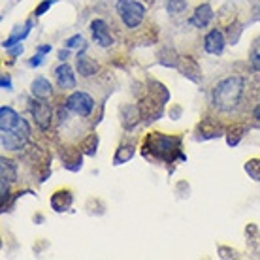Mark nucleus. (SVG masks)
<instances>
[{
  "label": "nucleus",
  "instance_id": "obj_1",
  "mask_svg": "<svg viewBox=\"0 0 260 260\" xmlns=\"http://www.w3.org/2000/svg\"><path fill=\"white\" fill-rule=\"evenodd\" d=\"M244 91H245V81L244 77L240 76H232L227 77L223 81H219L213 91H211V104L213 108L219 109V111H232L240 106V102L244 98Z\"/></svg>",
  "mask_w": 260,
  "mask_h": 260
},
{
  "label": "nucleus",
  "instance_id": "obj_2",
  "mask_svg": "<svg viewBox=\"0 0 260 260\" xmlns=\"http://www.w3.org/2000/svg\"><path fill=\"white\" fill-rule=\"evenodd\" d=\"M143 153L147 157L164 160V162H174L177 157L185 159L181 155V138L160 134V132H153L147 136V140L143 143Z\"/></svg>",
  "mask_w": 260,
  "mask_h": 260
},
{
  "label": "nucleus",
  "instance_id": "obj_3",
  "mask_svg": "<svg viewBox=\"0 0 260 260\" xmlns=\"http://www.w3.org/2000/svg\"><path fill=\"white\" fill-rule=\"evenodd\" d=\"M0 143L4 149L8 151H21L26 145L28 138H30V126L26 123L25 119L21 117V121L17 123L13 128L9 130H0Z\"/></svg>",
  "mask_w": 260,
  "mask_h": 260
},
{
  "label": "nucleus",
  "instance_id": "obj_4",
  "mask_svg": "<svg viewBox=\"0 0 260 260\" xmlns=\"http://www.w3.org/2000/svg\"><path fill=\"white\" fill-rule=\"evenodd\" d=\"M119 17L123 21V25L126 28H136V26L142 25L143 17H145V6L142 2H136V0H125V2H119L117 6Z\"/></svg>",
  "mask_w": 260,
  "mask_h": 260
},
{
  "label": "nucleus",
  "instance_id": "obj_5",
  "mask_svg": "<svg viewBox=\"0 0 260 260\" xmlns=\"http://www.w3.org/2000/svg\"><path fill=\"white\" fill-rule=\"evenodd\" d=\"M64 104H66L68 111L76 113L79 117H89L92 113V109H94V98H92L89 92L83 91L72 92Z\"/></svg>",
  "mask_w": 260,
  "mask_h": 260
},
{
  "label": "nucleus",
  "instance_id": "obj_6",
  "mask_svg": "<svg viewBox=\"0 0 260 260\" xmlns=\"http://www.w3.org/2000/svg\"><path fill=\"white\" fill-rule=\"evenodd\" d=\"M28 109H30L34 123L42 130H47L51 126V121H53V108L47 102V98H32L28 104Z\"/></svg>",
  "mask_w": 260,
  "mask_h": 260
},
{
  "label": "nucleus",
  "instance_id": "obj_7",
  "mask_svg": "<svg viewBox=\"0 0 260 260\" xmlns=\"http://www.w3.org/2000/svg\"><path fill=\"white\" fill-rule=\"evenodd\" d=\"M225 45H227V38H225V34L221 32L219 28L210 30L206 34V38H204V51L208 55H223Z\"/></svg>",
  "mask_w": 260,
  "mask_h": 260
},
{
  "label": "nucleus",
  "instance_id": "obj_8",
  "mask_svg": "<svg viewBox=\"0 0 260 260\" xmlns=\"http://www.w3.org/2000/svg\"><path fill=\"white\" fill-rule=\"evenodd\" d=\"M55 79L59 83L60 89L70 91V89H76V74H74V68L70 66L68 62H60L59 66L55 68Z\"/></svg>",
  "mask_w": 260,
  "mask_h": 260
},
{
  "label": "nucleus",
  "instance_id": "obj_9",
  "mask_svg": "<svg viewBox=\"0 0 260 260\" xmlns=\"http://www.w3.org/2000/svg\"><path fill=\"white\" fill-rule=\"evenodd\" d=\"M91 32H92V40L98 43L100 47H109L113 43V38H111V32H109V26L104 19H94L91 23Z\"/></svg>",
  "mask_w": 260,
  "mask_h": 260
},
{
  "label": "nucleus",
  "instance_id": "obj_10",
  "mask_svg": "<svg viewBox=\"0 0 260 260\" xmlns=\"http://www.w3.org/2000/svg\"><path fill=\"white\" fill-rule=\"evenodd\" d=\"M213 17H215V13H213V8L210 4H200V6H196L193 17H191V25L196 28H206L213 21Z\"/></svg>",
  "mask_w": 260,
  "mask_h": 260
},
{
  "label": "nucleus",
  "instance_id": "obj_11",
  "mask_svg": "<svg viewBox=\"0 0 260 260\" xmlns=\"http://www.w3.org/2000/svg\"><path fill=\"white\" fill-rule=\"evenodd\" d=\"M85 49H87V45H83V49L79 51V55H77L76 68H77V72H79L83 77H92V76L98 74V64H96L91 57L85 55Z\"/></svg>",
  "mask_w": 260,
  "mask_h": 260
},
{
  "label": "nucleus",
  "instance_id": "obj_12",
  "mask_svg": "<svg viewBox=\"0 0 260 260\" xmlns=\"http://www.w3.org/2000/svg\"><path fill=\"white\" fill-rule=\"evenodd\" d=\"M177 70H179L185 77H189L191 81H194V83L200 81V66H198V62H196L193 57H179Z\"/></svg>",
  "mask_w": 260,
  "mask_h": 260
},
{
  "label": "nucleus",
  "instance_id": "obj_13",
  "mask_svg": "<svg viewBox=\"0 0 260 260\" xmlns=\"http://www.w3.org/2000/svg\"><path fill=\"white\" fill-rule=\"evenodd\" d=\"M72 200H74V196H72L70 191H57L49 200L51 210L57 211V213H64L72 206Z\"/></svg>",
  "mask_w": 260,
  "mask_h": 260
},
{
  "label": "nucleus",
  "instance_id": "obj_14",
  "mask_svg": "<svg viewBox=\"0 0 260 260\" xmlns=\"http://www.w3.org/2000/svg\"><path fill=\"white\" fill-rule=\"evenodd\" d=\"M30 92H32L34 98H49L53 94V87H51L49 79L40 76L30 83Z\"/></svg>",
  "mask_w": 260,
  "mask_h": 260
},
{
  "label": "nucleus",
  "instance_id": "obj_15",
  "mask_svg": "<svg viewBox=\"0 0 260 260\" xmlns=\"http://www.w3.org/2000/svg\"><path fill=\"white\" fill-rule=\"evenodd\" d=\"M19 121H21V117H19V113L13 108H9V106H2L0 108V130H9Z\"/></svg>",
  "mask_w": 260,
  "mask_h": 260
},
{
  "label": "nucleus",
  "instance_id": "obj_16",
  "mask_svg": "<svg viewBox=\"0 0 260 260\" xmlns=\"http://www.w3.org/2000/svg\"><path fill=\"white\" fill-rule=\"evenodd\" d=\"M134 143H123V145H119L117 153H115V157H113V164L115 166H121V164H125L128 160L134 157Z\"/></svg>",
  "mask_w": 260,
  "mask_h": 260
},
{
  "label": "nucleus",
  "instance_id": "obj_17",
  "mask_svg": "<svg viewBox=\"0 0 260 260\" xmlns=\"http://www.w3.org/2000/svg\"><path fill=\"white\" fill-rule=\"evenodd\" d=\"M0 177H2V179H8L9 183H13L17 179L15 162H11L9 159L2 157V159H0Z\"/></svg>",
  "mask_w": 260,
  "mask_h": 260
},
{
  "label": "nucleus",
  "instance_id": "obj_18",
  "mask_svg": "<svg viewBox=\"0 0 260 260\" xmlns=\"http://www.w3.org/2000/svg\"><path fill=\"white\" fill-rule=\"evenodd\" d=\"M83 166V151H76L74 157H64V168L70 172H79Z\"/></svg>",
  "mask_w": 260,
  "mask_h": 260
},
{
  "label": "nucleus",
  "instance_id": "obj_19",
  "mask_svg": "<svg viewBox=\"0 0 260 260\" xmlns=\"http://www.w3.org/2000/svg\"><path fill=\"white\" fill-rule=\"evenodd\" d=\"M244 134H245V126H242V125L232 126L227 134V143L230 147H236V145L240 143V140L244 138Z\"/></svg>",
  "mask_w": 260,
  "mask_h": 260
},
{
  "label": "nucleus",
  "instance_id": "obj_20",
  "mask_svg": "<svg viewBox=\"0 0 260 260\" xmlns=\"http://www.w3.org/2000/svg\"><path fill=\"white\" fill-rule=\"evenodd\" d=\"M166 11H168L170 15H179V13H183L187 6H189V2L187 0H166Z\"/></svg>",
  "mask_w": 260,
  "mask_h": 260
},
{
  "label": "nucleus",
  "instance_id": "obj_21",
  "mask_svg": "<svg viewBox=\"0 0 260 260\" xmlns=\"http://www.w3.org/2000/svg\"><path fill=\"white\" fill-rule=\"evenodd\" d=\"M249 62H251L253 70H260V38H257L251 43V51H249Z\"/></svg>",
  "mask_w": 260,
  "mask_h": 260
},
{
  "label": "nucleus",
  "instance_id": "obj_22",
  "mask_svg": "<svg viewBox=\"0 0 260 260\" xmlns=\"http://www.w3.org/2000/svg\"><path fill=\"white\" fill-rule=\"evenodd\" d=\"M96 149H98V136L96 134H91L83 143H81V151H83V155L92 157V155H96Z\"/></svg>",
  "mask_w": 260,
  "mask_h": 260
},
{
  "label": "nucleus",
  "instance_id": "obj_23",
  "mask_svg": "<svg viewBox=\"0 0 260 260\" xmlns=\"http://www.w3.org/2000/svg\"><path fill=\"white\" fill-rule=\"evenodd\" d=\"M245 172L253 177V179H257L260 181V160H249L247 164H245Z\"/></svg>",
  "mask_w": 260,
  "mask_h": 260
},
{
  "label": "nucleus",
  "instance_id": "obj_24",
  "mask_svg": "<svg viewBox=\"0 0 260 260\" xmlns=\"http://www.w3.org/2000/svg\"><path fill=\"white\" fill-rule=\"evenodd\" d=\"M55 2H57V0H43V2H40V4H38V8L34 9V15L42 17L43 13H45V11H47V9H49L53 4H55Z\"/></svg>",
  "mask_w": 260,
  "mask_h": 260
},
{
  "label": "nucleus",
  "instance_id": "obj_25",
  "mask_svg": "<svg viewBox=\"0 0 260 260\" xmlns=\"http://www.w3.org/2000/svg\"><path fill=\"white\" fill-rule=\"evenodd\" d=\"M81 43H83V36H81V34H76V36H72V38L66 40V47L68 49H74V47H79Z\"/></svg>",
  "mask_w": 260,
  "mask_h": 260
},
{
  "label": "nucleus",
  "instance_id": "obj_26",
  "mask_svg": "<svg viewBox=\"0 0 260 260\" xmlns=\"http://www.w3.org/2000/svg\"><path fill=\"white\" fill-rule=\"evenodd\" d=\"M0 87H2L4 91H11V89H13L9 74H2V77H0Z\"/></svg>",
  "mask_w": 260,
  "mask_h": 260
},
{
  "label": "nucleus",
  "instance_id": "obj_27",
  "mask_svg": "<svg viewBox=\"0 0 260 260\" xmlns=\"http://www.w3.org/2000/svg\"><path fill=\"white\" fill-rule=\"evenodd\" d=\"M42 62H43V55H42V53H36L32 59L28 60V66L38 68V66H42Z\"/></svg>",
  "mask_w": 260,
  "mask_h": 260
},
{
  "label": "nucleus",
  "instance_id": "obj_28",
  "mask_svg": "<svg viewBox=\"0 0 260 260\" xmlns=\"http://www.w3.org/2000/svg\"><path fill=\"white\" fill-rule=\"evenodd\" d=\"M9 55H11V57H17V55H21V53H23V51H25V47H23V43H17L15 47H9Z\"/></svg>",
  "mask_w": 260,
  "mask_h": 260
},
{
  "label": "nucleus",
  "instance_id": "obj_29",
  "mask_svg": "<svg viewBox=\"0 0 260 260\" xmlns=\"http://www.w3.org/2000/svg\"><path fill=\"white\" fill-rule=\"evenodd\" d=\"M51 49H53V47H51V43H45V45H38V47H36V51H38V53H42V55L51 53Z\"/></svg>",
  "mask_w": 260,
  "mask_h": 260
},
{
  "label": "nucleus",
  "instance_id": "obj_30",
  "mask_svg": "<svg viewBox=\"0 0 260 260\" xmlns=\"http://www.w3.org/2000/svg\"><path fill=\"white\" fill-rule=\"evenodd\" d=\"M68 57H70V49H68V47H64V49L59 51V60L60 62H66Z\"/></svg>",
  "mask_w": 260,
  "mask_h": 260
},
{
  "label": "nucleus",
  "instance_id": "obj_31",
  "mask_svg": "<svg viewBox=\"0 0 260 260\" xmlns=\"http://www.w3.org/2000/svg\"><path fill=\"white\" fill-rule=\"evenodd\" d=\"M253 115H255V119H259L260 121V102L257 104V108H255V111H253Z\"/></svg>",
  "mask_w": 260,
  "mask_h": 260
},
{
  "label": "nucleus",
  "instance_id": "obj_32",
  "mask_svg": "<svg viewBox=\"0 0 260 260\" xmlns=\"http://www.w3.org/2000/svg\"><path fill=\"white\" fill-rule=\"evenodd\" d=\"M119 2H125V0H119Z\"/></svg>",
  "mask_w": 260,
  "mask_h": 260
}]
</instances>
